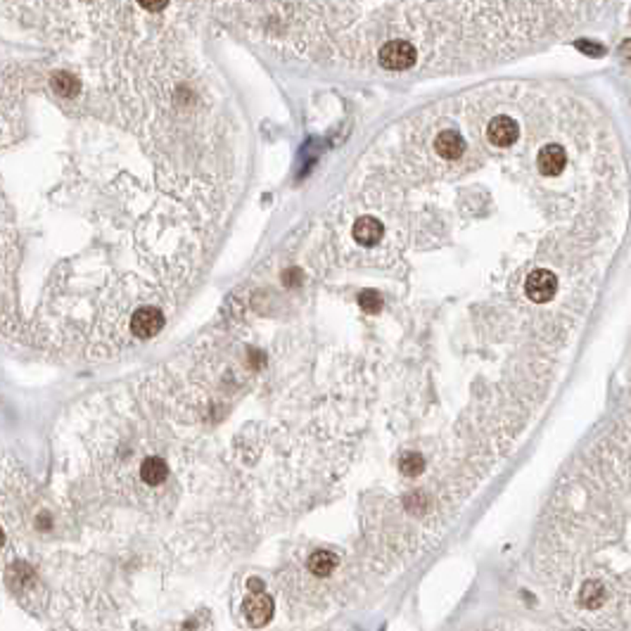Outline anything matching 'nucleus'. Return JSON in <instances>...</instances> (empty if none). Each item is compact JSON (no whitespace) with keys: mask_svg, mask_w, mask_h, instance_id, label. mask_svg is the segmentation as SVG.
I'll list each match as a JSON object with an SVG mask.
<instances>
[{"mask_svg":"<svg viewBox=\"0 0 631 631\" xmlns=\"http://www.w3.org/2000/svg\"><path fill=\"white\" fill-rule=\"evenodd\" d=\"M415 60H418V53H415V48L408 40H390L380 50V65L390 69V72L410 69L415 65Z\"/></svg>","mask_w":631,"mask_h":631,"instance_id":"nucleus-1","label":"nucleus"},{"mask_svg":"<svg viewBox=\"0 0 631 631\" xmlns=\"http://www.w3.org/2000/svg\"><path fill=\"white\" fill-rule=\"evenodd\" d=\"M525 292H527V297L536 304L551 302L555 297V292H558V278H555L553 271H548V269L532 271L525 282Z\"/></svg>","mask_w":631,"mask_h":631,"instance_id":"nucleus-2","label":"nucleus"},{"mask_svg":"<svg viewBox=\"0 0 631 631\" xmlns=\"http://www.w3.org/2000/svg\"><path fill=\"white\" fill-rule=\"evenodd\" d=\"M164 328V314L154 306H143L131 318V333L138 340H150Z\"/></svg>","mask_w":631,"mask_h":631,"instance_id":"nucleus-3","label":"nucleus"},{"mask_svg":"<svg viewBox=\"0 0 631 631\" xmlns=\"http://www.w3.org/2000/svg\"><path fill=\"white\" fill-rule=\"evenodd\" d=\"M245 619L250 622V627H266L273 617V598L269 593H250L242 605Z\"/></svg>","mask_w":631,"mask_h":631,"instance_id":"nucleus-4","label":"nucleus"},{"mask_svg":"<svg viewBox=\"0 0 631 631\" xmlns=\"http://www.w3.org/2000/svg\"><path fill=\"white\" fill-rule=\"evenodd\" d=\"M487 138L494 147H511V145L520 138V126L513 117L499 114L489 121L487 126Z\"/></svg>","mask_w":631,"mask_h":631,"instance_id":"nucleus-5","label":"nucleus"},{"mask_svg":"<svg viewBox=\"0 0 631 631\" xmlns=\"http://www.w3.org/2000/svg\"><path fill=\"white\" fill-rule=\"evenodd\" d=\"M567 164V152L560 145H546L539 150V157H536V166L543 176H560Z\"/></svg>","mask_w":631,"mask_h":631,"instance_id":"nucleus-6","label":"nucleus"},{"mask_svg":"<svg viewBox=\"0 0 631 631\" xmlns=\"http://www.w3.org/2000/svg\"><path fill=\"white\" fill-rule=\"evenodd\" d=\"M351 233H354V240L358 242V245L373 247V245H378V242L382 240V235H385V228H382V223L375 216H361L354 223V230H351Z\"/></svg>","mask_w":631,"mask_h":631,"instance_id":"nucleus-7","label":"nucleus"},{"mask_svg":"<svg viewBox=\"0 0 631 631\" xmlns=\"http://www.w3.org/2000/svg\"><path fill=\"white\" fill-rule=\"evenodd\" d=\"M434 150L444 159H458L465 152V141L458 131H442L434 138Z\"/></svg>","mask_w":631,"mask_h":631,"instance_id":"nucleus-8","label":"nucleus"},{"mask_svg":"<svg viewBox=\"0 0 631 631\" xmlns=\"http://www.w3.org/2000/svg\"><path fill=\"white\" fill-rule=\"evenodd\" d=\"M141 477H143V482L150 484V487H157V484H161L166 477H169V465H166V461L157 458V456L145 458L141 465Z\"/></svg>","mask_w":631,"mask_h":631,"instance_id":"nucleus-9","label":"nucleus"},{"mask_svg":"<svg viewBox=\"0 0 631 631\" xmlns=\"http://www.w3.org/2000/svg\"><path fill=\"white\" fill-rule=\"evenodd\" d=\"M337 567V555L330 553V551H316L309 558V570L314 572L316 577H328L335 572Z\"/></svg>","mask_w":631,"mask_h":631,"instance_id":"nucleus-10","label":"nucleus"},{"mask_svg":"<svg viewBox=\"0 0 631 631\" xmlns=\"http://www.w3.org/2000/svg\"><path fill=\"white\" fill-rule=\"evenodd\" d=\"M579 600H582L584 607H589V610H596V607H600L605 603V589L600 582H586L582 586V593H579Z\"/></svg>","mask_w":631,"mask_h":631,"instance_id":"nucleus-11","label":"nucleus"},{"mask_svg":"<svg viewBox=\"0 0 631 631\" xmlns=\"http://www.w3.org/2000/svg\"><path fill=\"white\" fill-rule=\"evenodd\" d=\"M33 582V570L26 563H13L8 570V586L13 591H22L26 584Z\"/></svg>","mask_w":631,"mask_h":631,"instance_id":"nucleus-12","label":"nucleus"},{"mask_svg":"<svg viewBox=\"0 0 631 631\" xmlns=\"http://www.w3.org/2000/svg\"><path fill=\"white\" fill-rule=\"evenodd\" d=\"M53 88H55V93H60L62 97H74L79 93V81L72 77V74H67V72H57L55 77H53Z\"/></svg>","mask_w":631,"mask_h":631,"instance_id":"nucleus-13","label":"nucleus"},{"mask_svg":"<svg viewBox=\"0 0 631 631\" xmlns=\"http://www.w3.org/2000/svg\"><path fill=\"white\" fill-rule=\"evenodd\" d=\"M399 468H401V472L408 474V477H418V474L425 470V458H422L420 454H415V451H410V454H406L401 458Z\"/></svg>","mask_w":631,"mask_h":631,"instance_id":"nucleus-14","label":"nucleus"},{"mask_svg":"<svg viewBox=\"0 0 631 631\" xmlns=\"http://www.w3.org/2000/svg\"><path fill=\"white\" fill-rule=\"evenodd\" d=\"M358 306H361L366 314H378L382 309V297L378 289H363L361 294H358Z\"/></svg>","mask_w":631,"mask_h":631,"instance_id":"nucleus-15","label":"nucleus"},{"mask_svg":"<svg viewBox=\"0 0 631 631\" xmlns=\"http://www.w3.org/2000/svg\"><path fill=\"white\" fill-rule=\"evenodd\" d=\"M575 48L579 50V53L586 55V57H603V55H605V48H603V45L596 43V40H586V38L577 40Z\"/></svg>","mask_w":631,"mask_h":631,"instance_id":"nucleus-16","label":"nucleus"},{"mask_svg":"<svg viewBox=\"0 0 631 631\" xmlns=\"http://www.w3.org/2000/svg\"><path fill=\"white\" fill-rule=\"evenodd\" d=\"M404 506H406V511H408L410 515H422V513H425V508H427V501H425V496H422V494H418V491H413V494H408V496H406Z\"/></svg>","mask_w":631,"mask_h":631,"instance_id":"nucleus-17","label":"nucleus"},{"mask_svg":"<svg viewBox=\"0 0 631 631\" xmlns=\"http://www.w3.org/2000/svg\"><path fill=\"white\" fill-rule=\"evenodd\" d=\"M302 280H304V275H302V269H287V271H282V282H285L287 287H299L302 285Z\"/></svg>","mask_w":631,"mask_h":631,"instance_id":"nucleus-18","label":"nucleus"},{"mask_svg":"<svg viewBox=\"0 0 631 631\" xmlns=\"http://www.w3.org/2000/svg\"><path fill=\"white\" fill-rule=\"evenodd\" d=\"M138 3H141L145 10H150V13H159V10H164L166 5H169V0H138Z\"/></svg>","mask_w":631,"mask_h":631,"instance_id":"nucleus-19","label":"nucleus"},{"mask_svg":"<svg viewBox=\"0 0 631 631\" xmlns=\"http://www.w3.org/2000/svg\"><path fill=\"white\" fill-rule=\"evenodd\" d=\"M250 593H262L264 591V582H259V579H250Z\"/></svg>","mask_w":631,"mask_h":631,"instance_id":"nucleus-20","label":"nucleus"},{"mask_svg":"<svg viewBox=\"0 0 631 631\" xmlns=\"http://www.w3.org/2000/svg\"><path fill=\"white\" fill-rule=\"evenodd\" d=\"M36 527L38 529H50V515H40V518L36 520Z\"/></svg>","mask_w":631,"mask_h":631,"instance_id":"nucleus-21","label":"nucleus"},{"mask_svg":"<svg viewBox=\"0 0 631 631\" xmlns=\"http://www.w3.org/2000/svg\"><path fill=\"white\" fill-rule=\"evenodd\" d=\"M619 53H622L624 57H627V60H631V38L624 40V43H622V48H619Z\"/></svg>","mask_w":631,"mask_h":631,"instance_id":"nucleus-22","label":"nucleus"},{"mask_svg":"<svg viewBox=\"0 0 631 631\" xmlns=\"http://www.w3.org/2000/svg\"><path fill=\"white\" fill-rule=\"evenodd\" d=\"M3 543H5V532H3V527H0V548H3Z\"/></svg>","mask_w":631,"mask_h":631,"instance_id":"nucleus-23","label":"nucleus"}]
</instances>
